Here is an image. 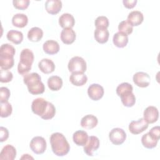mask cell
I'll use <instances>...</instances> for the list:
<instances>
[{
    "label": "cell",
    "mask_w": 160,
    "mask_h": 160,
    "mask_svg": "<svg viewBox=\"0 0 160 160\" xmlns=\"http://www.w3.org/2000/svg\"><path fill=\"white\" fill-rule=\"evenodd\" d=\"M14 64V58L0 57V66L1 69L8 70L13 67Z\"/></svg>",
    "instance_id": "obj_35"
},
{
    "label": "cell",
    "mask_w": 160,
    "mask_h": 160,
    "mask_svg": "<svg viewBox=\"0 0 160 160\" xmlns=\"http://www.w3.org/2000/svg\"><path fill=\"white\" fill-rule=\"evenodd\" d=\"M38 67L40 71L44 74L51 73L55 69V64L54 62L47 58L41 59L38 63Z\"/></svg>",
    "instance_id": "obj_17"
},
{
    "label": "cell",
    "mask_w": 160,
    "mask_h": 160,
    "mask_svg": "<svg viewBox=\"0 0 160 160\" xmlns=\"http://www.w3.org/2000/svg\"><path fill=\"white\" fill-rule=\"evenodd\" d=\"M132 80L134 83L138 87L146 88L149 85L151 78L148 73L140 71L134 74Z\"/></svg>",
    "instance_id": "obj_10"
},
{
    "label": "cell",
    "mask_w": 160,
    "mask_h": 160,
    "mask_svg": "<svg viewBox=\"0 0 160 160\" xmlns=\"http://www.w3.org/2000/svg\"><path fill=\"white\" fill-rule=\"evenodd\" d=\"M34 54L29 49H24L20 54V61L18 65V72L24 76L31 70L34 61Z\"/></svg>",
    "instance_id": "obj_3"
},
{
    "label": "cell",
    "mask_w": 160,
    "mask_h": 160,
    "mask_svg": "<svg viewBox=\"0 0 160 160\" xmlns=\"http://www.w3.org/2000/svg\"><path fill=\"white\" fill-rule=\"evenodd\" d=\"M15 52V48L10 44H3L0 47V57L14 58Z\"/></svg>",
    "instance_id": "obj_28"
},
{
    "label": "cell",
    "mask_w": 160,
    "mask_h": 160,
    "mask_svg": "<svg viewBox=\"0 0 160 160\" xmlns=\"http://www.w3.org/2000/svg\"><path fill=\"white\" fill-rule=\"evenodd\" d=\"M13 78L12 73L6 69H1V72H0V81L1 82H9L12 81Z\"/></svg>",
    "instance_id": "obj_37"
},
{
    "label": "cell",
    "mask_w": 160,
    "mask_h": 160,
    "mask_svg": "<svg viewBox=\"0 0 160 160\" xmlns=\"http://www.w3.org/2000/svg\"><path fill=\"white\" fill-rule=\"evenodd\" d=\"M70 82L76 86H82L88 81V77L84 73L74 72L69 77Z\"/></svg>",
    "instance_id": "obj_21"
},
{
    "label": "cell",
    "mask_w": 160,
    "mask_h": 160,
    "mask_svg": "<svg viewBox=\"0 0 160 160\" xmlns=\"http://www.w3.org/2000/svg\"><path fill=\"white\" fill-rule=\"evenodd\" d=\"M1 117L7 118L9 117L12 111L11 104L8 101L1 102Z\"/></svg>",
    "instance_id": "obj_32"
},
{
    "label": "cell",
    "mask_w": 160,
    "mask_h": 160,
    "mask_svg": "<svg viewBox=\"0 0 160 160\" xmlns=\"http://www.w3.org/2000/svg\"><path fill=\"white\" fill-rule=\"evenodd\" d=\"M137 0H123L122 3L124 6L128 9H132L133 8L137 3Z\"/></svg>",
    "instance_id": "obj_43"
},
{
    "label": "cell",
    "mask_w": 160,
    "mask_h": 160,
    "mask_svg": "<svg viewBox=\"0 0 160 160\" xmlns=\"http://www.w3.org/2000/svg\"><path fill=\"white\" fill-rule=\"evenodd\" d=\"M123 105L126 107H132L136 102V97L132 92H126L120 96Z\"/></svg>",
    "instance_id": "obj_31"
},
{
    "label": "cell",
    "mask_w": 160,
    "mask_h": 160,
    "mask_svg": "<svg viewBox=\"0 0 160 160\" xmlns=\"http://www.w3.org/2000/svg\"><path fill=\"white\" fill-rule=\"evenodd\" d=\"M143 20L144 16L141 12L139 11H133L128 14L126 21L133 27L140 25Z\"/></svg>",
    "instance_id": "obj_16"
},
{
    "label": "cell",
    "mask_w": 160,
    "mask_h": 160,
    "mask_svg": "<svg viewBox=\"0 0 160 160\" xmlns=\"http://www.w3.org/2000/svg\"><path fill=\"white\" fill-rule=\"evenodd\" d=\"M16 156V148L11 145H6L1 150L0 153V159H8L13 160Z\"/></svg>",
    "instance_id": "obj_15"
},
{
    "label": "cell",
    "mask_w": 160,
    "mask_h": 160,
    "mask_svg": "<svg viewBox=\"0 0 160 160\" xmlns=\"http://www.w3.org/2000/svg\"><path fill=\"white\" fill-rule=\"evenodd\" d=\"M11 95L10 91L6 87H1L0 88V102H3L8 101Z\"/></svg>",
    "instance_id": "obj_40"
},
{
    "label": "cell",
    "mask_w": 160,
    "mask_h": 160,
    "mask_svg": "<svg viewBox=\"0 0 160 160\" xmlns=\"http://www.w3.org/2000/svg\"><path fill=\"white\" fill-rule=\"evenodd\" d=\"M50 143L52 152L58 156H64L70 150L69 144L65 136L60 132H54L51 134Z\"/></svg>",
    "instance_id": "obj_1"
},
{
    "label": "cell",
    "mask_w": 160,
    "mask_h": 160,
    "mask_svg": "<svg viewBox=\"0 0 160 160\" xmlns=\"http://www.w3.org/2000/svg\"><path fill=\"white\" fill-rule=\"evenodd\" d=\"M28 22V18L24 14L18 13L13 16L12 18V24L17 28H24Z\"/></svg>",
    "instance_id": "obj_25"
},
{
    "label": "cell",
    "mask_w": 160,
    "mask_h": 160,
    "mask_svg": "<svg viewBox=\"0 0 160 160\" xmlns=\"http://www.w3.org/2000/svg\"><path fill=\"white\" fill-rule=\"evenodd\" d=\"M109 138L113 144L121 145L125 141L126 139V134L122 129L116 128L110 131Z\"/></svg>",
    "instance_id": "obj_7"
},
{
    "label": "cell",
    "mask_w": 160,
    "mask_h": 160,
    "mask_svg": "<svg viewBox=\"0 0 160 160\" xmlns=\"http://www.w3.org/2000/svg\"><path fill=\"white\" fill-rule=\"evenodd\" d=\"M158 140L152 138L149 132L142 135L141 138V142L143 146L148 149H152L157 146Z\"/></svg>",
    "instance_id": "obj_30"
},
{
    "label": "cell",
    "mask_w": 160,
    "mask_h": 160,
    "mask_svg": "<svg viewBox=\"0 0 160 160\" xmlns=\"http://www.w3.org/2000/svg\"><path fill=\"white\" fill-rule=\"evenodd\" d=\"M7 39L15 44H20L23 40V34L21 31L16 30H10L7 33Z\"/></svg>",
    "instance_id": "obj_29"
},
{
    "label": "cell",
    "mask_w": 160,
    "mask_h": 160,
    "mask_svg": "<svg viewBox=\"0 0 160 160\" xmlns=\"http://www.w3.org/2000/svg\"><path fill=\"white\" fill-rule=\"evenodd\" d=\"M96 28H105L107 29L109 26V20L104 16H98L94 22Z\"/></svg>",
    "instance_id": "obj_36"
},
{
    "label": "cell",
    "mask_w": 160,
    "mask_h": 160,
    "mask_svg": "<svg viewBox=\"0 0 160 160\" xmlns=\"http://www.w3.org/2000/svg\"><path fill=\"white\" fill-rule=\"evenodd\" d=\"M99 147V139L98 137L91 136L89 137L86 144L84 146V151L89 156H92L95 151Z\"/></svg>",
    "instance_id": "obj_9"
},
{
    "label": "cell",
    "mask_w": 160,
    "mask_h": 160,
    "mask_svg": "<svg viewBox=\"0 0 160 160\" xmlns=\"http://www.w3.org/2000/svg\"><path fill=\"white\" fill-rule=\"evenodd\" d=\"M59 24L63 29L72 28L74 26L75 20L72 15L71 14L64 13L59 17Z\"/></svg>",
    "instance_id": "obj_19"
},
{
    "label": "cell",
    "mask_w": 160,
    "mask_h": 160,
    "mask_svg": "<svg viewBox=\"0 0 160 160\" xmlns=\"http://www.w3.org/2000/svg\"><path fill=\"white\" fill-rule=\"evenodd\" d=\"M133 88L132 85L128 82H122L118 85L116 88V93L118 96H121V95L128 92H132Z\"/></svg>",
    "instance_id": "obj_34"
},
{
    "label": "cell",
    "mask_w": 160,
    "mask_h": 160,
    "mask_svg": "<svg viewBox=\"0 0 160 160\" xmlns=\"http://www.w3.org/2000/svg\"><path fill=\"white\" fill-rule=\"evenodd\" d=\"M148 128V123L144 118H140L138 121H132L129 124V131L133 134H139Z\"/></svg>",
    "instance_id": "obj_8"
},
{
    "label": "cell",
    "mask_w": 160,
    "mask_h": 160,
    "mask_svg": "<svg viewBox=\"0 0 160 160\" xmlns=\"http://www.w3.org/2000/svg\"><path fill=\"white\" fill-rule=\"evenodd\" d=\"M21 159H33V158L32 157H31V156H30L29 154H24L21 158Z\"/></svg>",
    "instance_id": "obj_44"
},
{
    "label": "cell",
    "mask_w": 160,
    "mask_h": 160,
    "mask_svg": "<svg viewBox=\"0 0 160 160\" xmlns=\"http://www.w3.org/2000/svg\"><path fill=\"white\" fill-rule=\"evenodd\" d=\"M94 36L95 40L98 42L100 44H104L108 41L109 33L108 29L96 28L94 32Z\"/></svg>",
    "instance_id": "obj_23"
},
{
    "label": "cell",
    "mask_w": 160,
    "mask_h": 160,
    "mask_svg": "<svg viewBox=\"0 0 160 160\" xmlns=\"http://www.w3.org/2000/svg\"><path fill=\"white\" fill-rule=\"evenodd\" d=\"M29 3L30 1L29 0H14L12 1L14 7L20 10H24L27 9L29 5Z\"/></svg>",
    "instance_id": "obj_39"
},
{
    "label": "cell",
    "mask_w": 160,
    "mask_h": 160,
    "mask_svg": "<svg viewBox=\"0 0 160 160\" xmlns=\"http://www.w3.org/2000/svg\"><path fill=\"white\" fill-rule=\"evenodd\" d=\"M9 138V131L7 128L1 126L0 128V141H6Z\"/></svg>",
    "instance_id": "obj_42"
},
{
    "label": "cell",
    "mask_w": 160,
    "mask_h": 160,
    "mask_svg": "<svg viewBox=\"0 0 160 160\" xmlns=\"http://www.w3.org/2000/svg\"><path fill=\"white\" fill-rule=\"evenodd\" d=\"M46 141L45 139L41 136L34 137L29 144L31 149L36 154H41L44 153L46 149Z\"/></svg>",
    "instance_id": "obj_6"
},
{
    "label": "cell",
    "mask_w": 160,
    "mask_h": 160,
    "mask_svg": "<svg viewBox=\"0 0 160 160\" xmlns=\"http://www.w3.org/2000/svg\"><path fill=\"white\" fill-rule=\"evenodd\" d=\"M143 118L148 124H152L157 121L159 118L158 109L152 106L147 107L144 111Z\"/></svg>",
    "instance_id": "obj_12"
},
{
    "label": "cell",
    "mask_w": 160,
    "mask_h": 160,
    "mask_svg": "<svg viewBox=\"0 0 160 160\" xmlns=\"http://www.w3.org/2000/svg\"><path fill=\"white\" fill-rule=\"evenodd\" d=\"M76 32L72 28H64L61 32V39L64 44H71L76 39Z\"/></svg>",
    "instance_id": "obj_14"
},
{
    "label": "cell",
    "mask_w": 160,
    "mask_h": 160,
    "mask_svg": "<svg viewBox=\"0 0 160 160\" xmlns=\"http://www.w3.org/2000/svg\"><path fill=\"white\" fill-rule=\"evenodd\" d=\"M45 8L49 14H56L62 8V2L59 0H48L45 2Z\"/></svg>",
    "instance_id": "obj_13"
},
{
    "label": "cell",
    "mask_w": 160,
    "mask_h": 160,
    "mask_svg": "<svg viewBox=\"0 0 160 160\" xmlns=\"http://www.w3.org/2000/svg\"><path fill=\"white\" fill-rule=\"evenodd\" d=\"M48 86L51 91H59L62 86V80L59 76H52L48 79Z\"/></svg>",
    "instance_id": "obj_26"
},
{
    "label": "cell",
    "mask_w": 160,
    "mask_h": 160,
    "mask_svg": "<svg viewBox=\"0 0 160 160\" xmlns=\"http://www.w3.org/2000/svg\"><path fill=\"white\" fill-rule=\"evenodd\" d=\"M48 101L42 98H38L33 100L31 104V110L35 114L41 118L44 116L48 106Z\"/></svg>",
    "instance_id": "obj_5"
},
{
    "label": "cell",
    "mask_w": 160,
    "mask_h": 160,
    "mask_svg": "<svg viewBox=\"0 0 160 160\" xmlns=\"http://www.w3.org/2000/svg\"><path fill=\"white\" fill-rule=\"evenodd\" d=\"M43 36L42 30L38 27H33L28 32V38L30 41L38 42Z\"/></svg>",
    "instance_id": "obj_27"
},
{
    "label": "cell",
    "mask_w": 160,
    "mask_h": 160,
    "mask_svg": "<svg viewBox=\"0 0 160 160\" xmlns=\"http://www.w3.org/2000/svg\"><path fill=\"white\" fill-rule=\"evenodd\" d=\"M68 69L72 73L81 72L84 73L86 71L87 66L85 60L79 56L72 58L68 64Z\"/></svg>",
    "instance_id": "obj_4"
},
{
    "label": "cell",
    "mask_w": 160,
    "mask_h": 160,
    "mask_svg": "<svg viewBox=\"0 0 160 160\" xmlns=\"http://www.w3.org/2000/svg\"><path fill=\"white\" fill-rule=\"evenodd\" d=\"M118 30L119 32L128 36L132 32L133 27L127 21H122L119 24Z\"/></svg>",
    "instance_id": "obj_33"
},
{
    "label": "cell",
    "mask_w": 160,
    "mask_h": 160,
    "mask_svg": "<svg viewBox=\"0 0 160 160\" xmlns=\"http://www.w3.org/2000/svg\"><path fill=\"white\" fill-rule=\"evenodd\" d=\"M98 123V118L92 114H88L84 116L81 121V126L85 129H91L95 128Z\"/></svg>",
    "instance_id": "obj_18"
},
{
    "label": "cell",
    "mask_w": 160,
    "mask_h": 160,
    "mask_svg": "<svg viewBox=\"0 0 160 160\" xmlns=\"http://www.w3.org/2000/svg\"><path fill=\"white\" fill-rule=\"evenodd\" d=\"M55 114H56V108L54 106L51 102H49L46 111L44 114V116L41 117V118L45 120L51 119L55 116Z\"/></svg>",
    "instance_id": "obj_38"
},
{
    "label": "cell",
    "mask_w": 160,
    "mask_h": 160,
    "mask_svg": "<svg viewBox=\"0 0 160 160\" xmlns=\"http://www.w3.org/2000/svg\"><path fill=\"white\" fill-rule=\"evenodd\" d=\"M112 42L113 44L118 48H124L128 42V36L123 33L118 32L114 34Z\"/></svg>",
    "instance_id": "obj_24"
},
{
    "label": "cell",
    "mask_w": 160,
    "mask_h": 160,
    "mask_svg": "<svg viewBox=\"0 0 160 160\" xmlns=\"http://www.w3.org/2000/svg\"><path fill=\"white\" fill-rule=\"evenodd\" d=\"M104 93V88L98 84H92L88 89V94L93 101H98L101 99Z\"/></svg>",
    "instance_id": "obj_11"
},
{
    "label": "cell",
    "mask_w": 160,
    "mask_h": 160,
    "mask_svg": "<svg viewBox=\"0 0 160 160\" xmlns=\"http://www.w3.org/2000/svg\"><path fill=\"white\" fill-rule=\"evenodd\" d=\"M149 134L154 139L159 140L160 138V128L159 126H154L149 131Z\"/></svg>",
    "instance_id": "obj_41"
},
{
    "label": "cell",
    "mask_w": 160,
    "mask_h": 160,
    "mask_svg": "<svg viewBox=\"0 0 160 160\" xmlns=\"http://www.w3.org/2000/svg\"><path fill=\"white\" fill-rule=\"evenodd\" d=\"M24 83L27 86L28 91L33 94L38 95L44 92L45 87L41 81L40 75L36 72L27 74L23 78Z\"/></svg>",
    "instance_id": "obj_2"
},
{
    "label": "cell",
    "mask_w": 160,
    "mask_h": 160,
    "mask_svg": "<svg viewBox=\"0 0 160 160\" xmlns=\"http://www.w3.org/2000/svg\"><path fill=\"white\" fill-rule=\"evenodd\" d=\"M88 138L89 136L88 133L86 131L81 130L76 131L72 135V139L74 142L79 146H84L86 144Z\"/></svg>",
    "instance_id": "obj_22"
},
{
    "label": "cell",
    "mask_w": 160,
    "mask_h": 160,
    "mask_svg": "<svg viewBox=\"0 0 160 160\" xmlns=\"http://www.w3.org/2000/svg\"><path fill=\"white\" fill-rule=\"evenodd\" d=\"M43 51L48 54L53 55L58 53L59 51V45L58 42L54 40L46 41L42 46Z\"/></svg>",
    "instance_id": "obj_20"
}]
</instances>
